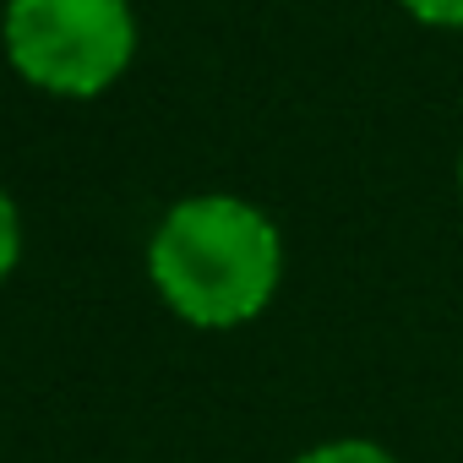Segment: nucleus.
<instances>
[{
  "instance_id": "1",
  "label": "nucleus",
  "mask_w": 463,
  "mask_h": 463,
  "mask_svg": "<svg viewBox=\"0 0 463 463\" xmlns=\"http://www.w3.org/2000/svg\"><path fill=\"white\" fill-rule=\"evenodd\" d=\"M147 279L164 306L191 327H246L273 306L284 279L279 223L246 196H185L153 229Z\"/></svg>"
},
{
  "instance_id": "2",
  "label": "nucleus",
  "mask_w": 463,
  "mask_h": 463,
  "mask_svg": "<svg viewBox=\"0 0 463 463\" xmlns=\"http://www.w3.org/2000/svg\"><path fill=\"white\" fill-rule=\"evenodd\" d=\"M0 39L23 82L61 99H99L137 55V17L126 0H6Z\"/></svg>"
},
{
  "instance_id": "3",
  "label": "nucleus",
  "mask_w": 463,
  "mask_h": 463,
  "mask_svg": "<svg viewBox=\"0 0 463 463\" xmlns=\"http://www.w3.org/2000/svg\"><path fill=\"white\" fill-rule=\"evenodd\" d=\"M295 463H398L387 447L365 441V436H338V441H322L311 452H300Z\"/></svg>"
},
{
  "instance_id": "4",
  "label": "nucleus",
  "mask_w": 463,
  "mask_h": 463,
  "mask_svg": "<svg viewBox=\"0 0 463 463\" xmlns=\"http://www.w3.org/2000/svg\"><path fill=\"white\" fill-rule=\"evenodd\" d=\"M23 262V213H17V202L0 191V284L12 279V268Z\"/></svg>"
},
{
  "instance_id": "5",
  "label": "nucleus",
  "mask_w": 463,
  "mask_h": 463,
  "mask_svg": "<svg viewBox=\"0 0 463 463\" xmlns=\"http://www.w3.org/2000/svg\"><path fill=\"white\" fill-rule=\"evenodd\" d=\"M398 6L425 23V28H441V33H463V0H398Z\"/></svg>"
},
{
  "instance_id": "6",
  "label": "nucleus",
  "mask_w": 463,
  "mask_h": 463,
  "mask_svg": "<svg viewBox=\"0 0 463 463\" xmlns=\"http://www.w3.org/2000/svg\"><path fill=\"white\" fill-rule=\"evenodd\" d=\"M458 191H463V158H458Z\"/></svg>"
}]
</instances>
